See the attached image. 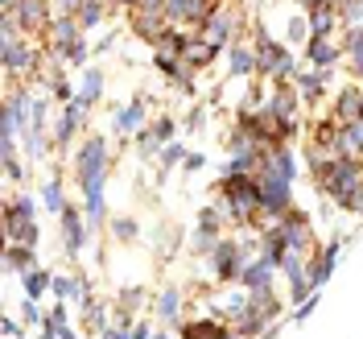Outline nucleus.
Segmentation results:
<instances>
[{
    "mask_svg": "<svg viewBox=\"0 0 363 339\" xmlns=\"http://www.w3.org/2000/svg\"><path fill=\"white\" fill-rule=\"evenodd\" d=\"M50 281H54V277L45 269H29L25 273V298H42L45 290H50Z\"/></svg>",
    "mask_w": 363,
    "mask_h": 339,
    "instance_id": "a878e982",
    "label": "nucleus"
},
{
    "mask_svg": "<svg viewBox=\"0 0 363 339\" xmlns=\"http://www.w3.org/2000/svg\"><path fill=\"white\" fill-rule=\"evenodd\" d=\"M42 339H58V335H54V331H50V327H42Z\"/></svg>",
    "mask_w": 363,
    "mask_h": 339,
    "instance_id": "a18cd8bd",
    "label": "nucleus"
},
{
    "mask_svg": "<svg viewBox=\"0 0 363 339\" xmlns=\"http://www.w3.org/2000/svg\"><path fill=\"white\" fill-rule=\"evenodd\" d=\"M272 269H277V261H272L269 252L252 257L248 265H244V273H240L244 290H272Z\"/></svg>",
    "mask_w": 363,
    "mask_h": 339,
    "instance_id": "0eeeda50",
    "label": "nucleus"
},
{
    "mask_svg": "<svg viewBox=\"0 0 363 339\" xmlns=\"http://www.w3.org/2000/svg\"><path fill=\"white\" fill-rule=\"evenodd\" d=\"M42 199H45V207H50V211H62V207H67V199H62V182H58V178L45 182Z\"/></svg>",
    "mask_w": 363,
    "mask_h": 339,
    "instance_id": "2f4dec72",
    "label": "nucleus"
},
{
    "mask_svg": "<svg viewBox=\"0 0 363 339\" xmlns=\"http://www.w3.org/2000/svg\"><path fill=\"white\" fill-rule=\"evenodd\" d=\"M306 33H314V29H310V25L301 21V17H289V38H294V42H301Z\"/></svg>",
    "mask_w": 363,
    "mask_h": 339,
    "instance_id": "c9c22d12",
    "label": "nucleus"
},
{
    "mask_svg": "<svg viewBox=\"0 0 363 339\" xmlns=\"http://www.w3.org/2000/svg\"><path fill=\"white\" fill-rule=\"evenodd\" d=\"M153 339H169V335H153Z\"/></svg>",
    "mask_w": 363,
    "mask_h": 339,
    "instance_id": "49530a36",
    "label": "nucleus"
},
{
    "mask_svg": "<svg viewBox=\"0 0 363 339\" xmlns=\"http://www.w3.org/2000/svg\"><path fill=\"white\" fill-rule=\"evenodd\" d=\"M38 298H25V323H45L42 315H38V306H33Z\"/></svg>",
    "mask_w": 363,
    "mask_h": 339,
    "instance_id": "ea45409f",
    "label": "nucleus"
},
{
    "mask_svg": "<svg viewBox=\"0 0 363 339\" xmlns=\"http://www.w3.org/2000/svg\"><path fill=\"white\" fill-rule=\"evenodd\" d=\"M74 4H83V0H58V9H62V13H70Z\"/></svg>",
    "mask_w": 363,
    "mask_h": 339,
    "instance_id": "c03bdc74",
    "label": "nucleus"
},
{
    "mask_svg": "<svg viewBox=\"0 0 363 339\" xmlns=\"http://www.w3.org/2000/svg\"><path fill=\"white\" fill-rule=\"evenodd\" d=\"M178 311H182V294H178V290H165V294L157 298V315L165 318V323H174Z\"/></svg>",
    "mask_w": 363,
    "mask_h": 339,
    "instance_id": "bb28decb",
    "label": "nucleus"
},
{
    "mask_svg": "<svg viewBox=\"0 0 363 339\" xmlns=\"http://www.w3.org/2000/svg\"><path fill=\"white\" fill-rule=\"evenodd\" d=\"M104 154H108L104 136H91L87 145L79 149V182H83V190L104 182Z\"/></svg>",
    "mask_w": 363,
    "mask_h": 339,
    "instance_id": "7ed1b4c3",
    "label": "nucleus"
},
{
    "mask_svg": "<svg viewBox=\"0 0 363 339\" xmlns=\"http://www.w3.org/2000/svg\"><path fill=\"white\" fill-rule=\"evenodd\" d=\"M215 54H219V45H215V42H203V38H194V42H186V54H182V58H186L190 67H206Z\"/></svg>",
    "mask_w": 363,
    "mask_h": 339,
    "instance_id": "4be33fe9",
    "label": "nucleus"
},
{
    "mask_svg": "<svg viewBox=\"0 0 363 339\" xmlns=\"http://www.w3.org/2000/svg\"><path fill=\"white\" fill-rule=\"evenodd\" d=\"M87 215L91 220H104V182L87 186Z\"/></svg>",
    "mask_w": 363,
    "mask_h": 339,
    "instance_id": "473e14b6",
    "label": "nucleus"
},
{
    "mask_svg": "<svg viewBox=\"0 0 363 339\" xmlns=\"http://www.w3.org/2000/svg\"><path fill=\"white\" fill-rule=\"evenodd\" d=\"M116 236H120V240H133V236H136V224H133V220H116Z\"/></svg>",
    "mask_w": 363,
    "mask_h": 339,
    "instance_id": "4c0bfd02",
    "label": "nucleus"
},
{
    "mask_svg": "<svg viewBox=\"0 0 363 339\" xmlns=\"http://www.w3.org/2000/svg\"><path fill=\"white\" fill-rule=\"evenodd\" d=\"M256 67H260V63H256L252 50H231V70H235V75H252Z\"/></svg>",
    "mask_w": 363,
    "mask_h": 339,
    "instance_id": "7c9ffc66",
    "label": "nucleus"
},
{
    "mask_svg": "<svg viewBox=\"0 0 363 339\" xmlns=\"http://www.w3.org/2000/svg\"><path fill=\"white\" fill-rule=\"evenodd\" d=\"M256 63H260V70H269V75H277V79L297 75L289 50H285L281 42H272V38H264V33H260V42H256Z\"/></svg>",
    "mask_w": 363,
    "mask_h": 339,
    "instance_id": "f03ea898",
    "label": "nucleus"
},
{
    "mask_svg": "<svg viewBox=\"0 0 363 339\" xmlns=\"http://www.w3.org/2000/svg\"><path fill=\"white\" fill-rule=\"evenodd\" d=\"M104 21V4L99 0H83V9H79V25H99Z\"/></svg>",
    "mask_w": 363,
    "mask_h": 339,
    "instance_id": "72a5a7b5",
    "label": "nucleus"
},
{
    "mask_svg": "<svg viewBox=\"0 0 363 339\" xmlns=\"http://www.w3.org/2000/svg\"><path fill=\"white\" fill-rule=\"evenodd\" d=\"M4 232H9V244H38V224L33 220H9L4 215Z\"/></svg>",
    "mask_w": 363,
    "mask_h": 339,
    "instance_id": "a211bd4d",
    "label": "nucleus"
},
{
    "mask_svg": "<svg viewBox=\"0 0 363 339\" xmlns=\"http://www.w3.org/2000/svg\"><path fill=\"white\" fill-rule=\"evenodd\" d=\"M182 158H186V154H182V145L169 141V145H165V154H161V166H174V161H182Z\"/></svg>",
    "mask_w": 363,
    "mask_h": 339,
    "instance_id": "e433bc0d",
    "label": "nucleus"
},
{
    "mask_svg": "<svg viewBox=\"0 0 363 339\" xmlns=\"http://www.w3.org/2000/svg\"><path fill=\"white\" fill-rule=\"evenodd\" d=\"M211 13H215V4H211V0H165V17H169V21L206 25Z\"/></svg>",
    "mask_w": 363,
    "mask_h": 339,
    "instance_id": "423d86ee",
    "label": "nucleus"
},
{
    "mask_svg": "<svg viewBox=\"0 0 363 339\" xmlns=\"http://www.w3.org/2000/svg\"><path fill=\"white\" fill-rule=\"evenodd\" d=\"M140 120H145V104L136 99V104H128L124 112L116 116V129H120V133H133V129H140Z\"/></svg>",
    "mask_w": 363,
    "mask_h": 339,
    "instance_id": "393cba45",
    "label": "nucleus"
},
{
    "mask_svg": "<svg viewBox=\"0 0 363 339\" xmlns=\"http://www.w3.org/2000/svg\"><path fill=\"white\" fill-rule=\"evenodd\" d=\"M4 265H9L13 273L38 269V265H33V244H9V249H4Z\"/></svg>",
    "mask_w": 363,
    "mask_h": 339,
    "instance_id": "6ab92c4d",
    "label": "nucleus"
},
{
    "mask_svg": "<svg viewBox=\"0 0 363 339\" xmlns=\"http://www.w3.org/2000/svg\"><path fill=\"white\" fill-rule=\"evenodd\" d=\"M133 29L149 42H161L165 38V13H133Z\"/></svg>",
    "mask_w": 363,
    "mask_h": 339,
    "instance_id": "ddd939ff",
    "label": "nucleus"
},
{
    "mask_svg": "<svg viewBox=\"0 0 363 339\" xmlns=\"http://www.w3.org/2000/svg\"><path fill=\"white\" fill-rule=\"evenodd\" d=\"M83 112H87V108H83L79 99H70V104H67V112H62V120H58V145H67L70 136H74L79 120H83Z\"/></svg>",
    "mask_w": 363,
    "mask_h": 339,
    "instance_id": "412c9836",
    "label": "nucleus"
},
{
    "mask_svg": "<svg viewBox=\"0 0 363 339\" xmlns=\"http://www.w3.org/2000/svg\"><path fill=\"white\" fill-rule=\"evenodd\" d=\"M248 306H252L248 294H227V298H219V302H215L219 318H227V323H240V318L248 315Z\"/></svg>",
    "mask_w": 363,
    "mask_h": 339,
    "instance_id": "f3484780",
    "label": "nucleus"
},
{
    "mask_svg": "<svg viewBox=\"0 0 363 339\" xmlns=\"http://www.w3.org/2000/svg\"><path fill=\"white\" fill-rule=\"evenodd\" d=\"M342 45L351 50V58H355V75L363 79V29H359V25H355V29L347 33V42H342Z\"/></svg>",
    "mask_w": 363,
    "mask_h": 339,
    "instance_id": "c756f323",
    "label": "nucleus"
},
{
    "mask_svg": "<svg viewBox=\"0 0 363 339\" xmlns=\"http://www.w3.org/2000/svg\"><path fill=\"white\" fill-rule=\"evenodd\" d=\"M277 116H285V120H294L297 116V95L289 87H277V95H272V104H269Z\"/></svg>",
    "mask_w": 363,
    "mask_h": 339,
    "instance_id": "b1692460",
    "label": "nucleus"
},
{
    "mask_svg": "<svg viewBox=\"0 0 363 339\" xmlns=\"http://www.w3.org/2000/svg\"><path fill=\"white\" fill-rule=\"evenodd\" d=\"M339 249H342V240H330V244H326V249H318V257L310 261V286H314V290L326 281V277H330V273H335Z\"/></svg>",
    "mask_w": 363,
    "mask_h": 339,
    "instance_id": "9d476101",
    "label": "nucleus"
},
{
    "mask_svg": "<svg viewBox=\"0 0 363 339\" xmlns=\"http://www.w3.org/2000/svg\"><path fill=\"white\" fill-rule=\"evenodd\" d=\"M58 215H62V232H67V252L79 257V252H83V224H79V211L67 203Z\"/></svg>",
    "mask_w": 363,
    "mask_h": 339,
    "instance_id": "f8f14e48",
    "label": "nucleus"
},
{
    "mask_svg": "<svg viewBox=\"0 0 363 339\" xmlns=\"http://www.w3.org/2000/svg\"><path fill=\"white\" fill-rule=\"evenodd\" d=\"M4 17H13L25 33H33V29H42L45 25V0H17L13 13H4Z\"/></svg>",
    "mask_w": 363,
    "mask_h": 339,
    "instance_id": "6e6552de",
    "label": "nucleus"
},
{
    "mask_svg": "<svg viewBox=\"0 0 363 339\" xmlns=\"http://www.w3.org/2000/svg\"><path fill=\"white\" fill-rule=\"evenodd\" d=\"M227 327L219 318H194V323H182V339H219Z\"/></svg>",
    "mask_w": 363,
    "mask_h": 339,
    "instance_id": "dca6fc26",
    "label": "nucleus"
},
{
    "mask_svg": "<svg viewBox=\"0 0 363 339\" xmlns=\"http://www.w3.org/2000/svg\"><path fill=\"white\" fill-rule=\"evenodd\" d=\"M244 252H240V244L235 240H219L215 244V277L219 281H240V273H244Z\"/></svg>",
    "mask_w": 363,
    "mask_h": 339,
    "instance_id": "20e7f679",
    "label": "nucleus"
},
{
    "mask_svg": "<svg viewBox=\"0 0 363 339\" xmlns=\"http://www.w3.org/2000/svg\"><path fill=\"white\" fill-rule=\"evenodd\" d=\"M314 306H318V298L314 294H310V298H306V302H301V306H297V323H301V318H310V315H314Z\"/></svg>",
    "mask_w": 363,
    "mask_h": 339,
    "instance_id": "58836bf2",
    "label": "nucleus"
},
{
    "mask_svg": "<svg viewBox=\"0 0 363 339\" xmlns=\"http://www.w3.org/2000/svg\"><path fill=\"white\" fill-rule=\"evenodd\" d=\"M186 170H203V154H190L186 158Z\"/></svg>",
    "mask_w": 363,
    "mask_h": 339,
    "instance_id": "79ce46f5",
    "label": "nucleus"
},
{
    "mask_svg": "<svg viewBox=\"0 0 363 339\" xmlns=\"http://www.w3.org/2000/svg\"><path fill=\"white\" fill-rule=\"evenodd\" d=\"M335 58H339V50L326 42V33H310V63L326 70L330 63H335Z\"/></svg>",
    "mask_w": 363,
    "mask_h": 339,
    "instance_id": "aec40b11",
    "label": "nucleus"
},
{
    "mask_svg": "<svg viewBox=\"0 0 363 339\" xmlns=\"http://www.w3.org/2000/svg\"><path fill=\"white\" fill-rule=\"evenodd\" d=\"M326 75H330V70H314V75H294V79H297V87H301V95H306V99H318V95H322V87H326Z\"/></svg>",
    "mask_w": 363,
    "mask_h": 339,
    "instance_id": "5701e85b",
    "label": "nucleus"
},
{
    "mask_svg": "<svg viewBox=\"0 0 363 339\" xmlns=\"http://www.w3.org/2000/svg\"><path fill=\"white\" fill-rule=\"evenodd\" d=\"M50 290L58 294V302H67V298H74L79 290H83V281H74V277H67V273H58V277L50 281Z\"/></svg>",
    "mask_w": 363,
    "mask_h": 339,
    "instance_id": "c85d7f7f",
    "label": "nucleus"
},
{
    "mask_svg": "<svg viewBox=\"0 0 363 339\" xmlns=\"http://www.w3.org/2000/svg\"><path fill=\"white\" fill-rule=\"evenodd\" d=\"M342 21H351V25H359L363 21V0H342Z\"/></svg>",
    "mask_w": 363,
    "mask_h": 339,
    "instance_id": "f704fd0d",
    "label": "nucleus"
},
{
    "mask_svg": "<svg viewBox=\"0 0 363 339\" xmlns=\"http://www.w3.org/2000/svg\"><path fill=\"white\" fill-rule=\"evenodd\" d=\"M318 186L335 199V203L347 207V199L355 195L363 186V166L359 158H339V161H326L322 170H318Z\"/></svg>",
    "mask_w": 363,
    "mask_h": 339,
    "instance_id": "f257e3e1",
    "label": "nucleus"
},
{
    "mask_svg": "<svg viewBox=\"0 0 363 339\" xmlns=\"http://www.w3.org/2000/svg\"><path fill=\"white\" fill-rule=\"evenodd\" d=\"M335 116H339V124H351V120H363V91H342L339 104H335Z\"/></svg>",
    "mask_w": 363,
    "mask_h": 339,
    "instance_id": "4468645a",
    "label": "nucleus"
},
{
    "mask_svg": "<svg viewBox=\"0 0 363 339\" xmlns=\"http://www.w3.org/2000/svg\"><path fill=\"white\" fill-rule=\"evenodd\" d=\"M54 50H58L62 58H70V63H83L87 45L79 42V21H70V17H62V21L54 25Z\"/></svg>",
    "mask_w": 363,
    "mask_h": 339,
    "instance_id": "39448f33",
    "label": "nucleus"
},
{
    "mask_svg": "<svg viewBox=\"0 0 363 339\" xmlns=\"http://www.w3.org/2000/svg\"><path fill=\"white\" fill-rule=\"evenodd\" d=\"M99 87H104V75H99V70H87V79H83V91H79L74 99H79L83 108H91V99L99 95Z\"/></svg>",
    "mask_w": 363,
    "mask_h": 339,
    "instance_id": "cd10ccee",
    "label": "nucleus"
},
{
    "mask_svg": "<svg viewBox=\"0 0 363 339\" xmlns=\"http://www.w3.org/2000/svg\"><path fill=\"white\" fill-rule=\"evenodd\" d=\"M335 154H339V158H363V120L339 124V141H335Z\"/></svg>",
    "mask_w": 363,
    "mask_h": 339,
    "instance_id": "9b49d317",
    "label": "nucleus"
},
{
    "mask_svg": "<svg viewBox=\"0 0 363 339\" xmlns=\"http://www.w3.org/2000/svg\"><path fill=\"white\" fill-rule=\"evenodd\" d=\"M169 141H174V120H165V116H161L149 133H140V154H153L157 145H169Z\"/></svg>",
    "mask_w": 363,
    "mask_h": 339,
    "instance_id": "2eb2a0df",
    "label": "nucleus"
},
{
    "mask_svg": "<svg viewBox=\"0 0 363 339\" xmlns=\"http://www.w3.org/2000/svg\"><path fill=\"white\" fill-rule=\"evenodd\" d=\"M4 335H9V339H17V335H21V327H17L13 318H4Z\"/></svg>",
    "mask_w": 363,
    "mask_h": 339,
    "instance_id": "a19ab883",
    "label": "nucleus"
},
{
    "mask_svg": "<svg viewBox=\"0 0 363 339\" xmlns=\"http://www.w3.org/2000/svg\"><path fill=\"white\" fill-rule=\"evenodd\" d=\"M133 339H153V331L149 327H133Z\"/></svg>",
    "mask_w": 363,
    "mask_h": 339,
    "instance_id": "37998d69",
    "label": "nucleus"
},
{
    "mask_svg": "<svg viewBox=\"0 0 363 339\" xmlns=\"http://www.w3.org/2000/svg\"><path fill=\"white\" fill-rule=\"evenodd\" d=\"M231 38H235V13L215 4V13L206 17V42L223 45V42H231Z\"/></svg>",
    "mask_w": 363,
    "mask_h": 339,
    "instance_id": "1a4fd4ad",
    "label": "nucleus"
}]
</instances>
